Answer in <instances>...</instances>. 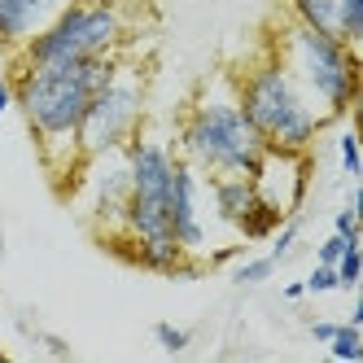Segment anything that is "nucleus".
I'll list each match as a JSON object with an SVG mask.
<instances>
[{"label": "nucleus", "instance_id": "obj_4", "mask_svg": "<svg viewBox=\"0 0 363 363\" xmlns=\"http://www.w3.org/2000/svg\"><path fill=\"white\" fill-rule=\"evenodd\" d=\"M272 53L284 70L302 84V92L315 101V110L333 123L346 118L359 101V53L337 31H311L302 22H289L280 31Z\"/></svg>", "mask_w": 363, "mask_h": 363}, {"label": "nucleus", "instance_id": "obj_25", "mask_svg": "<svg viewBox=\"0 0 363 363\" xmlns=\"http://www.w3.org/2000/svg\"><path fill=\"white\" fill-rule=\"evenodd\" d=\"M306 333H311V342H320V346H324L328 337L337 333V320H311V324H306Z\"/></svg>", "mask_w": 363, "mask_h": 363}, {"label": "nucleus", "instance_id": "obj_16", "mask_svg": "<svg viewBox=\"0 0 363 363\" xmlns=\"http://www.w3.org/2000/svg\"><path fill=\"white\" fill-rule=\"evenodd\" d=\"M337 5V35L346 44L363 40V0H333Z\"/></svg>", "mask_w": 363, "mask_h": 363}, {"label": "nucleus", "instance_id": "obj_22", "mask_svg": "<svg viewBox=\"0 0 363 363\" xmlns=\"http://www.w3.org/2000/svg\"><path fill=\"white\" fill-rule=\"evenodd\" d=\"M333 232H337V237H346V241H359V206L354 201H346L342 211L333 215Z\"/></svg>", "mask_w": 363, "mask_h": 363}, {"label": "nucleus", "instance_id": "obj_26", "mask_svg": "<svg viewBox=\"0 0 363 363\" xmlns=\"http://www.w3.org/2000/svg\"><path fill=\"white\" fill-rule=\"evenodd\" d=\"M13 110V79H5V74H0V118H5Z\"/></svg>", "mask_w": 363, "mask_h": 363}, {"label": "nucleus", "instance_id": "obj_11", "mask_svg": "<svg viewBox=\"0 0 363 363\" xmlns=\"http://www.w3.org/2000/svg\"><path fill=\"white\" fill-rule=\"evenodd\" d=\"M110 245H118L127 258H132V263L158 272V276H179V272H189V254H184V245H179L171 232H158V237H118V241H110Z\"/></svg>", "mask_w": 363, "mask_h": 363}, {"label": "nucleus", "instance_id": "obj_27", "mask_svg": "<svg viewBox=\"0 0 363 363\" xmlns=\"http://www.w3.org/2000/svg\"><path fill=\"white\" fill-rule=\"evenodd\" d=\"M306 298V284L302 280H289V284H284V302H302Z\"/></svg>", "mask_w": 363, "mask_h": 363}, {"label": "nucleus", "instance_id": "obj_15", "mask_svg": "<svg viewBox=\"0 0 363 363\" xmlns=\"http://www.w3.org/2000/svg\"><path fill=\"white\" fill-rule=\"evenodd\" d=\"M324 346H328V354H333L337 363H359V359H363V333H359V324L346 320V324H337V333L328 337Z\"/></svg>", "mask_w": 363, "mask_h": 363}, {"label": "nucleus", "instance_id": "obj_18", "mask_svg": "<svg viewBox=\"0 0 363 363\" xmlns=\"http://www.w3.org/2000/svg\"><path fill=\"white\" fill-rule=\"evenodd\" d=\"M272 272H276V258L263 254V258H245V263L232 272V280H237V284H267Z\"/></svg>", "mask_w": 363, "mask_h": 363}, {"label": "nucleus", "instance_id": "obj_13", "mask_svg": "<svg viewBox=\"0 0 363 363\" xmlns=\"http://www.w3.org/2000/svg\"><path fill=\"white\" fill-rule=\"evenodd\" d=\"M280 219H284V215H280V211H272V206H267L263 197H258V201L250 206V211L241 215V223L232 228V232H237L241 241H267L272 232L280 228Z\"/></svg>", "mask_w": 363, "mask_h": 363}, {"label": "nucleus", "instance_id": "obj_24", "mask_svg": "<svg viewBox=\"0 0 363 363\" xmlns=\"http://www.w3.org/2000/svg\"><path fill=\"white\" fill-rule=\"evenodd\" d=\"M346 245H350L346 237H337V232H328V237L320 241V250H315V263H328V267H333L337 258H342V250H346Z\"/></svg>", "mask_w": 363, "mask_h": 363}, {"label": "nucleus", "instance_id": "obj_10", "mask_svg": "<svg viewBox=\"0 0 363 363\" xmlns=\"http://www.w3.org/2000/svg\"><path fill=\"white\" fill-rule=\"evenodd\" d=\"M62 5L66 0H0V48L18 53L40 27H48V18Z\"/></svg>", "mask_w": 363, "mask_h": 363}, {"label": "nucleus", "instance_id": "obj_12", "mask_svg": "<svg viewBox=\"0 0 363 363\" xmlns=\"http://www.w3.org/2000/svg\"><path fill=\"white\" fill-rule=\"evenodd\" d=\"M201 193L211 197V211H215V219H219L223 228H237L241 215L258 201L250 175H206V189H201Z\"/></svg>", "mask_w": 363, "mask_h": 363}, {"label": "nucleus", "instance_id": "obj_5", "mask_svg": "<svg viewBox=\"0 0 363 363\" xmlns=\"http://www.w3.org/2000/svg\"><path fill=\"white\" fill-rule=\"evenodd\" d=\"M132 40V18L123 0H66L27 44L18 48V62H79V57H106L123 53Z\"/></svg>", "mask_w": 363, "mask_h": 363}, {"label": "nucleus", "instance_id": "obj_20", "mask_svg": "<svg viewBox=\"0 0 363 363\" xmlns=\"http://www.w3.org/2000/svg\"><path fill=\"white\" fill-rule=\"evenodd\" d=\"M302 284H306V294H315V298H324V294H342L337 267H328V263H315V267H311V276H306Z\"/></svg>", "mask_w": 363, "mask_h": 363}, {"label": "nucleus", "instance_id": "obj_2", "mask_svg": "<svg viewBox=\"0 0 363 363\" xmlns=\"http://www.w3.org/2000/svg\"><path fill=\"white\" fill-rule=\"evenodd\" d=\"M175 153L193 162L201 175H254V167L263 162L267 145L250 127L237 101V84L228 74L211 79L193 96L175 132Z\"/></svg>", "mask_w": 363, "mask_h": 363}, {"label": "nucleus", "instance_id": "obj_14", "mask_svg": "<svg viewBox=\"0 0 363 363\" xmlns=\"http://www.w3.org/2000/svg\"><path fill=\"white\" fill-rule=\"evenodd\" d=\"M289 13L294 22L311 31H337V5L333 0H289Z\"/></svg>", "mask_w": 363, "mask_h": 363}, {"label": "nucleus", "instance_id": "obj_7", "mask_svg": "<svg viewBox=\"0 0 363 363\" xmlns=\"http://www.w3.org/2000/svg\"><path fill=\"white\" fill-rule=\"evenodd\" d=\"M74 179H79V189H84V215H88V223L106 241L123 237V211H127V193H132L123 153L84 158V167H79Z\"/></svg>", "mask_w": 363, "mask_h": 363}, {"label": "nucleus", "instance_id": "obj_19", "mask_svg": "<svg viewBox=\"0 0 363 363\" xmlns=\"http://www.w3.org/2000/svg\"><path fill=\"white\" fill-rule=\"evenodd\" d=\"M153 342H158L167 354H184L189 342H193V333L179 328V324H153Z\"/></svg>", "mask_w": 363, "mask_h": 363}, {"label": "nucleus", "instance_id": "obj_6", "mask_svg": "<svg viewBox=\"0 0 363 363\" xmlns=\"http://www.w3.org/2000/svg\"><path fill=\"white\" fill-rule=\"evenodd\" d=\"M145 106H149V74L145 62L123 48L118 66L106 84H101L88 101V114L79 127V149L84 158H101V153H123V145L145 127Z\"/></svg>", "mask_w": 363, "mask_h": 363}, {"label": "nucleus", "instance_id": "obj_8", "mask_svg": "<svg viewBox=\"0 0 363 363\" xmlns=\"http://www.w3.org/2000/svg\"><path fill=\"white\" fill-rule=\"evenodd\" d=\"M201 189H206V175L175 158V175H171V237L184 245L189 258H206L211 254V228L201 219Z\"/></svg>", "mask_w": 363, "mask_h": 363}, {"label": "nucleus", "instance_id": "obj_1", "mask_svg": "<svg viewBox=\"0 0 363 363\" xmlns=\"http://www.w3.org/2000/svg\"><path fill=\"white\" fill-rule=\"evenodd\" d=\"M118 53L106 57H79V62H18L13 66V106L27 123V132L40 145V158L48 175L66 184L84 167L79 149V127L88 114V101L114 74Z\"/></svg>", "mask_w": 363, "mask_h": 363}, {"label": "nucleus", "instance_id": "obj_28", "mask_svg": "<svg viewBox=\"0 0 363 363\" xmlns=\"http://www.w3.org/2000/svg\"><path fill=\"white\" fill-rule=\"evenodd\" d=\"M0 363H5V346H0Z\"/></svg>", "mask_w": 363, "mask_h": 363}, {"label": "nucleus", "instance_id": "obj_3", "mask_svg": "<svg viewBox=\"0 0 363 363\" xmlns=\"http://www.w3.org/2000/svg\"><path fill=\"white\" fill-rule=\"evenodd\" d=\"M232 84H237V101H241L250 127L263 136L267 149L311 153V145L328 127V118L315 110V101L302 92V84L284 70V62L276 53L245 66Z\"/></svg>", "mask_w": 363, "mask_h": 363}, {"label": "nucleus", "instance_id": "obj_17", "mask_svg": "<svg viewBox=\"0 0 363 363\" xmlns=\"http://www.w3.org/2000/svg\"><path fill=\"white\" fill-rule=\"evenodd\" d=\"M333 267H337V280H342V289H354L359 276H363V250H359V241H350Z\"/></svg>", "mask_w": 363, "mask_h": 363}, {"label": "nucleus", "instance_id": "obj_9", "mask_svg": "<svg viewBox=\"0 0 363 363\" xmlns=\"http://www.w3.org/2000/svg\"><path fill=\"white\" fill-rule=\"evenodd\" d=\"M254 193L263 197L272 211H280L284 219L298 215V206L306 197V184H311V158L306 153H280V149H267L263 162L254 167Z\"/></svg>", "mask_w": 363, "mask_h": 363}, {"label": "nucleus", "instance_id": "obj_21", "mask_svg": "<svg viewBox=\"0 0 363 363\" xmlns=\"http://www.w3.org/2000/svg\"><path fill=\"white\" fill-rule=\"evenodd\" d=\"M267 241H272V258L280 263V258H284V254H289V250L298 245V219H294V215H289V219H280V228L272 232Z\"/></svg>", "mask_w": 363, "mask_h": 363}, {"label": "nucleus", "instance_id": "obj_23", "mask_svg": "<svg viewBox=\"0 0 363 363\" xmlns=\"http://www.w3.org/2000/svg\"><path fill=\"white\" fill-rule=\"evenodd\" d=\"M337 153H342V171H346V175H359V171H363V158H359V140H354V132H342V140H337Z\"/></svg>", "mask_w": 363, "mask_h": 363}]
</instances>
